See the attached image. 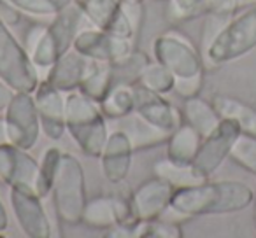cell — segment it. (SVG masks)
<instances>
[{"label": "cell", "mask_w": 256, "mask_h": 238, "mask_svg": "<svg viewBox=\"0 0 256 238\" xmlns=\"http://www.w3.org/2000/svg\"><path fill=\"white\" fill-rule=\"evenodd\" d=\"M252 196H254V193L244 182H210L207 179L198 184L176 189L172 195L170 205L165 214H172L181 221L198 216L234 214L252 205Z\"/></svg>", "instance_id": "6da1fadb"}, {"label": "cell", "mask_w": 256, "mask_h": 238, "mask_svg": "<svg viewBox=\"0 0 256 238\" xmlns=\"http://www.w3.org/2000/svg\"><path fill=\"white\" fill-rule=\"evenodd\" d=\"M153 54L154 60L165 65L176 77L174 91L182 100L200 95L206 61L188 37L178 30L162 32L153 40Z\"/></svg>", "instance_id": "7a4b0ae2"}, {"label": "cell", "mask_w": 256, "mask_h": 238, "mask_svg": "<svg viewBox=\"0 0 256 238\" xmlns=\"http://www.w3.org/2000/svg\"><path fill=\"white\" fill-rule=\"evenodd\" d=\"M107 117L98 102L81 91L65 95V126L78 147L90 158H98L109 137Z\"/></svg>", "instance_id": "3957f363"}, {"label": "cell", "mask_w": 256, "mask_h": 238, "mask_svg": "<svg viewBox=\"0 0 256 238\" xmlns=\"http://www.w3.org/2000/svg\"><path fill=\"white\" fill-rule=\"evenodd\" d=\"M51 196H53L54 212L62 224L67 226L82 224V212L88 202L84 168L81 161L72 154H62Z\"/></svg>", "instance_id": "277c9868"}, {"label": "cell", "mask_w": 256, "mask_h": 238, "mask_svg": "<svg viewBox=\"0 0 256 238\" xmlns=\"http://www.w3.org/2000/svg\"><path fill=\"white\" fill-rule=\"evenodd\" d=\"M84 18L81 9L72 2L68 7L60 11L46 23L39 42L28 53L32 63L37 68H50L65 53L74 47V40L81 32V19Z\"/></svg>", "instance_id": "5b68a950"}, {"label": "cell", "mask_w": 256, "mask_h": 238, "mask_svg": "<svg viewBox=\"0 0 256 238\" xmlns=\"http://www.w3.org/2000/svg\"><path fill=\"white\" fill-rule=\"evenodd\" d=\"M256 47V5L248 7L242 14L234 16L220 35L202 53L209 67L230 63Z\"/></svg>", "instance_id": "8992f818"}, {"label": "cell", "mask_w": 256, "mask_h": 238, "mask_svg": "<svg viewBox=\"0 0 256 238\" xmlns=\"http://www.w3.org/2000/svg\"><path fill=\"white\" fill-rule=\"evenodd\" d=\"M9 26L0 18V79L14 91L34 93L40 82L39 68Z\"/></svg>", "instance_id": "52a82bcc"}, {"label": "cell", "mask_w": 256, "mask_h": 238, "mask_svg": "<svg viewBox=\"0 0 256 238\" xmlns=\"http://www.w3.org/2000/svg\"><path fill=\"white\" fill-rule=\"evenodd\" d=\"M4 119L9 144L25 151L36 147L40 135V121L32 93L16 91L4 110Z\"/></svg>", "instance_id": "ba28073f"}, {"label": "cell", "mask_w": 256, "mask_h": 238, "mask_svg": "<svg viewBox=\"0 0 256 238\" xmlns=\"http://www.w3.org/2000/svg\"><path fill=\"white\" fill-rule=\"evenodd\" d=\"M74 49L88 60L106 61L116 67L126 61L128 56L136 51V40L93 26L78 33Z\"/></svg>", "instance_id": "9c48e42d"}, {"label": "cell", "mask_w": 256, "mask_h": 238, "mask_svg": "<svg viewBox=\"0 0 256 238\" xmlns=\"http://www.w3.org/2000/svg\"><path fill=\"white\" fill-rule=\"evenodd\" d=\"M240 132L242 130L237 121L230 117H221L216 130L206 139H202L198 153L192 161V170L195 172L196 177L207 181L223 165V161L230 156L232 146L240 135Z\"/></svg>", "instance_id": "30bf717a"}, {"label": "cell", "mask_w": 256, "mask_h": 238, "mask_svg": "<svg viewBox=\"0 0 256 238\" xmlns=\"http://www.w3.org/2000/svg\"><path fill=\"white\" fill-rule=\"evenodd\" d=\"M12 212L22 231L30 238H51L53 226L44 210L42 200L30 186H14L9 193Z\"/></svg>", "instance_id": "8fae6325"}, {"label": "cell", "mask_w": 256, "mask_h": 238, "mask_svg": "<svg viewBox=\"0 0 256 238\" xmlns=\"http://www.w3.org/2000/svg\"><path fill=\"white\" fill-rule=\"evenodd\" d=\"M134 112L167 133L174 132L182 121L181 112L165 98V95L151 91L139 82H134Z\"/></svg>", "instance_id": "7c38bea8"}, {"label": "cell", "mask_w": 256, "mask_h": 238, "mask_svg": "<svg viewBox=\"0 0 256 238\" xmlns=\"http://www.w3.org/2000/svg\"><path fill=\"white\" fill-rule=\"evenodd\" d=\"M174 191V186L160 175H153L151 179L144 181L142 184H139L130 195L136 219L142 223V221L162 217L170 205Z\"/></svg>", "instance_id": "4fadbf2b"}, {"label": "cell", "mask_w": 256, "mask_h": 238, "mask_svg": "<svg viewBox=\"0 0 256 238\" xmlns=\"http://www.w3.org/2000/svg\"><path fill=\"white\" fill-rule=\"evenodd\" d=\"M39 114L40 132L50 140H60L67 132L65 126V96L44 79L32 93Z\"/></svg>", "instance_id": "5bb4252c"}, {"label": "cell", "mask_w": 256, "mask_h": 238, "mask_svg": "<svg viewBox=\"0 0 256 238\" xmlns=\"http://www.w3.org/2000/svg\"><path fill=\"white\" fill-rule=\"evenodd\" d=\"M72 2L81 9L82 16L96 28L134 40L137 39V33L134 32L126 14L121 9L120 0H72Z\"/></svg>", "instance_id": "9a60e30c"}, {"label": "cell", "mask_w": 256, "mask_h": 238, "mask_svg": "<svg viewBox=\"0 0 256 238\" xmlns=\"http://www.w3.org/2000/svg\"><path fill=\"white\" fill-rule=\"evenodd\" d=\"M39 161L25 149L6 142L0 144V181L9 188L30 186L36 189Z\"/></svg>", "instance_id": "2e32d148"}, {"label": "cell", "mask_w": 256, "mask_h": 238, "mask_svg": "<svg viewBox=\"0 0 256 238\" xmlns=\"http://www.w3.org/2000/svg\"><path fill=\"white\" fill-rule=\"evenodd\" d=\"M134 146L123 130H114L107 137L102 154L98 156L102 174L110 184H121L132 168Z\"/></svg>", "instance_id": "e0dca14e"}, {"label": "cell", "mask_w": 256, "mask_h": 238, "mask_svg": "<svg viewBox=\"0 0 256 238\" xmlns=\"http://www.w3.org/2000/svg\"><path fill=\"white\" fill-rule=\"evenodd\" d=\"M88 58L79 54L78 51L72 47L68 53H65L60 60L54 65L48 68L46 81L50 82L53 88L62 91L64 95L72 91H78L81 81L84 77V72L88 68Z\"/></svg>", "instance_id": "ac0fdd59"}, {"label": "cell", "mask_w": 256, "mask_h": 238, "mask_svg": "<svg viewBox=\"0 0 256 238\" xmlns=\"http://www.w3.org/2000/svg\"><path fill=\"white\" fill-rule=\"evenodd\" d=\"M120 130H123L128 135V139H130V142L134 146V151H144L162 146V144H167L168 137H170V133L153 126L136 112L124 116L123 119H120Z\"/></svg>", "instance_id": "d6986e66"}, {"label": "cell", "mask_w": 256, "mask_h": 238, "mask_svg": "<svg viewBox=\"0 0 256 238\" xmlns=\"http://www.w3.org/2000/svg\"><path fill=\"white\" fill-rule=\"evenodd\" d=\"M202 144V135L188 123L181 125L170 133L167 140V160L178 165H192Z\"/></svg>", "instance_id": "ffe728a7"}, {"label": "cell", "mask_w": 256, "mask_h": 238, "mask_svg": "<svg viewBox=\"0 0 256 238\" xmlns=\"http://www.w3.org/2000/svg\"><path fill=\"white\" fill-rule=\"evenodd\" d=\"M181 117L182 121L188 123L190 126H193L202 135V139L210 135L221 121L220 112L212 105V102H207V100H204L198 95L192 96V98H184V103H182L181 109Z\"/></svg>", "instance_id": "44dd1931"}, {"label": "cell", "mask_w": 256, "mask_h": 238, "mask_svg": "<svg viewBox=\"0 0 256 238\" xmlns=\"http://www.w3.org/2000/svg\"><path fill=\"white\" fill-rule=\"evenodd\" d=\"M114 84V67L106 61H88V68L84 72V77L81 81L78 91H81L82 95H86L88 98L100 102L104 96L107 95V91L110 89V86Z\"/></svg>", "instance_id": "7402d4cb"}, {"label": "cell", "mask_w": 256, "mask_h": 238, "mask_svg": "<svg viewBox=\"0 0 256 238\" xmlns=\"http://www.w3.org/2000/svg\"><path fill=\"white\" fill-rule=\"evenodd\" d=\"M212 105L220 112L221 117H230L234 121L238 123L240 130L244 133L256 137V109L251 107L249 103L242 102L238 98L228 95H214L212 96Z\"/></svg>", "instance_id": "603a6c76"}, {"label": "cell", "mask_w": 256, "mask_h": 238, "mask_svg": "<svg viewBox=\"0 0 256 238\" xmlns=\"http://www.w3.org/2000/svg\"><path fill=\"white\" fill-rule=\"evenodd\" d=\"M82 224L93 228V230H110L118 224V210H116V195H100L90 198L86 202L84 212H82Z\"/></svg>", "instance_id": "cb8c5ba5"}, {"label": "cell", "mask_w": 256, "mask_h": 238, "mask_svg": "<svg viewBox=\"0 0 256 238\" xmlns=\"http://www.w3.org/2000/svg\"><path fill=\"white\" fill-rule=\"evenodd\" d=\"M100 110L107 119H123L134 112V82L114 81L107 95L98 102Z\"/></svg>", "instance_id": "d4e9b609"}, {"label": "cell", "mask_w": 256, "mask_h": 238, "mask_svg": "<svg viewBox=\"0 0 256 238\" xmlns=\"http://www.w3.org/2000/svg\"><path fill=\"white\" fill-rule=\"evenodd\" d=\"M139 84L146 86L148 89L154 93H160V95H167V93L174 91V84H176V77L170 74L165 65H162L160 61H148L144 65V68L140 70L137 81Z\"/></svg>", "instance_id": "484cf974"}, {"label": "cell", "mask_w": 256, "mask_h": 238, "mask_svg": "<svg viewBox=\"0 0 256 238\" xmlns=\"http://www.w3.org/2000/svg\"><path fill=\"white\" fill-rule=\"evenodd\" d=\"M154 175H160L165 181H168L176 189L178 188H186V186H193L202 182V179H198L195 175V172L192 170V165H178L172 163L170 160H158L153 165Z\"/></svg>", "instance_id": "4316f807"}, {"label": "cell", "mask_w": 256, "mask_h": 238, "mask_svg": "<svg viewBox=\"0 0 256 238\" xmlns=\"http://www.w3.org/2000/svg\"><path fill=\"white\" fill-rule=\"evenodd\" d=\"M62 151L58 147H50L44 153L42 160L39 163V174H37V182H36V191L40 198H46L51 195V189H53V182L56 177L58 167H60L62 160Z\"/></svg>", "instance_id": "83f0119b"}, {"label": "cell", "mask_w": 256, "mask_h": 238, "mask_svg": "<svg viewBox=\"0 0 256 238\" xmlns=\"http://www.w3.org/2000/svg\"><path fill=\"white\" fill-rule=\"evenodd\" d=\"M11 2L23 16L34 19L53 18L72 4V0H11Z\"/></svg>", "instance_id": "f1b7e54d"}, {"label": "cell", "mask_w": 256, "mask_h": 238, "mask_svg": "<svg viewBox=\"0 0 256 238\" xmlns=\"http://www.w3.org/2000/svg\"><path fill=\"white\" fill-rule=\"evenodd\" d=\"M230 160L248 170L249 174L256 175V137L240 132V135L232 146Z\"/></svg>", "instance_id": "f546056e"}, {"label": "cell", "mask_w": 256, "mask_h": 238, "mask_svg": "<svg viewBox=\"0 0 256 238\" xmlns=\"http://www.w3.org/2000/svg\"><path fill=\"white\" fill-rule=\"evenodd\" d=\"M182 230L176 221L158 219L142 221L136 226V238H181Z\"/></svg>", "instance_id": "4dcf8cb0"}, {"label": "cell", "mask_w": 256, "mask_h": 238, "mask_svg": "<svg viewBox=\"0 0 256 238\" xmlns=\"http://www.w3.org/2000/svg\"><path fill=\"white\" fill-rule=\"evenodd\" d=\"M207 0H167L165 18L170 23L188 21L200 14H206Z\"/></svg>", "instance_id": "1f68e13d"}, {"label": "cell", "mask_w": 256, "mask_h": 238, "mask_svg": "<svg viewBox=\"0 0 256 238\" xmlns=\"http://www.w3.org/2000/svg\"><path fill=\"white\" fill-rule=\"evenodd\" d=\"M230 19H232L230 16H220V14H212V12H206V19H204V25H202V37H200L202 53L220 35V32L228 25Z\"/></svg>", "instance_id": "d6a6232c"}, {"label": "cell", "mask_w": 256, "mask_h": 238, "mask_svg": "<svg viewBox=\"0 0 256 238\" xmlns=\"http://www.w3.org/2000/svg\"><path fill=\"white\" fill-rule=\"evenodd\" d=\"M121 9L126 14L128 21L132 25L134 32L139 35L140 28H142V21H144V7L142 2H121Z\"/></svg>", "instance_id": "836d02e7"}, {"label": "cell", "mask_w": 256, "mask_h": 238, "mask_svg": "<svg viewBox=\"0 0 256 238\" xmlns=\"http://www.w3.org/2000/svg\"><path fill=\"white\" fill-rule=\"evenodd\" d=\"M238 5V0H207L206 2V12H212V14L220 16H230L234 18Z\"/></svg>", "instance_id": "e575fe53"}, {"label": "cell", "mask_w": 256, "mask_h": 238, "mask_svg": "<svg viewBox=\"0 0 256 238\" xmlns=\"http://www.w3.org/2000/svg\"><path fill=\"white\" fill-rule=\"evenodd\" d=\"M0 18L8 25H18L23 19V14L12 5L11 0H0Z\"/></svg>", "instance_id": "d590c367"}, {"label": "cell", "mask_w": 256, "mask_h": 238, "mask_svg": "<svg viewBox=\"0 0 256 238\" xmlns=\"http://www.w3.org/2000/svg\"><path fill=\"white\" fill-rule=\"evenodd\" d=\"M14 89L11 88L9 84H6L2 79H0V112H4L6 109H8L9 102L12 100V96H14Z\"/></svg>", "instance_id": "8d00e7d4"}, {"label": "cell", "mask_w": 256, "mask_h": 238, "mask_svg": "<svg viewBox=\"0 0 256 238\" xmlns=\"http://www.w3.org/2000/svg\"><path fill=\"white\" fill-rule=\"evenodd\" d=\"M9 226V217H8V210H6L4 203L0 202V233H4Z\"/></svg>", "instance_id": "74e56055"}, {"label": "cell", "mask_w": 256, "mask_h": 238, "mask_svg": "<svg viewBox=\"0 0 256 238\" xmlns=\"http://www.w3.org/2000/svg\"><path fill=\"white\" fill-rule=\"evenodd\" d=\"M8 142V130H6V119L4 116H0V144Z\"/></svg>", "instance_id": "f35d334b"}, {"label": "cell", "mask_w": 256, "mask_h": 238, "mask_svg": "<svg viewBox=\"0 0 256 238\" xmlns=\"http://www.w3.org/2000/svg\"><path fill=\"white\" fill-rule=\"evenodd\" d=\"M238 5L240 7H252V5H256V0H238Z\"/></svg>", "instance_id": "ab89813d"}, {"label": "cell", "mask_w": 256, "mask_h": 238, "mask_svg": "<svg viewBox=\"0 0 256 238\" xmlns=\"http://www.w3.org/2000/svg\"><path fill=\"white\" fill-rule=\"evenodd\" d=\"M252 221H254V230H256V191L252 196Z\"/></svg>", "instance_id": "60d3db41"}, {"label": "cell", "mask_w": 256, "mask_h": 238, "mask_svg": "<svg viewBox=\"0 0 256 238\" xmlns=\"http://www.w3.org/2000/svg\"><path fill=\"white\" fill-rule=\"evenodd\" d=\"M121 2H144V0H121Z\"/></svg>", "instance_id": "b9f144b4"}]
</instances>
